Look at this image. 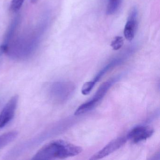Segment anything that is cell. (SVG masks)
<instances>
[{
  "mask_svg": "<svg viewBox=\"0 0 160 160\" xmlns=\"http://www.w3.org/2000/svg\"><path fill=\"white\" fill-rule=\"evenodd\" d=\"M49 19V14L45 13L32 28L20 36L15 37L5 54L17 61L26 60L31 58L40 45Z\"/></svg>",
  "mask_w": 160,
  "mask_h": 160,
  "instance_id": "obj_1",
  "label": "cell"
},
{
  "mask_svg": "<svg viewBox=\"0 0 160 160\" xmlns=\"http://www.w3.org/2000/svg\"><path fill=\"white\" fill-rule=\"evenodd\" d=\"M95 83L94 81H88L86 82L83 85L82 88L81 92L84 95H88L89 94L90 92L93 89V87L95 86Z\"/></svg>",
  "mask_w": 160,
  "mask_h": 160,
  "instance_id": "obj_14",
  "label": "cell"
},
{
  "mask_svg": "<svg viewBox=\"0 0 160 160\" xmlns=\"http://www.w3.org/2000/svg\"><path fill=\"white\" fill-rule=\"evenodd\" d=\"M99 102V101L98 100L94 99V98H92L89 102L81 105L76 110L74 115L75 116H78V115L84 114V113L90 111L93 108L95 107Z\"/></svg>",
  "mask_w": 160,
  "mask_h": 160,
  "instance_id": "obj_8",
  "label": "cell"
},
{
  "mask_svg": "<svg viewBox=\"0 0 160 160\" xmlns=\"http://www.w3.org/2000/svg\"><path fill=\"white\" fill-rule=\"evenodd\" d=\"M25 0H12L10 5L11 11L14 12H18L22 7Z\"/></svg>",
  "mask_w": 160,
  "mask_h": 160,
  "instance_id": "obj_15",
  "label": "cell"
},
{
  "mask_svg": "<svg viewBox=\"0 0 160 160\" xmlns=\"http://www.w3.org/2000/svg\"><path fill=\"white\" fill-rule=\"evenodd\" d=\"M18 132L16 131H12L0 136V149L12 142L17 137Z\"/></svg>",
  "mask_w": 160,
  "mask_h": 160,
  "instance_id": "obj_9",
  "label": "cell"
},
{
  "mask_svg": "<svg viewBox=\"0 0 160 160\" xmlns=\"http://www.w3.org/2000/svg\"><path fill=\"white\" fill-rule=\"evenodd\" d=\"M154 130L149 126H138L132 129L128 134V139L133 143L146 140L152 136Z\"/></svg>",
  "mask_w": 160,
  "mask_h": 160,
  "instance_id": "obj_6",
  "label": "cell"
},
{
  "mask_svg": "<svg viewBox=\"0 0 160 160\" xmlns=\"http://www.w3.org/2000/svg\"><path fill=\"white\" fill-rule=\"evenodd\" d=\"M123 44V38L121 36H116L111 42L110 46L114 50H118L121 48Z\"/></svg>",
  "mask_w": 160,
  "mask_h": 160,
  "instance_id": "obj_13",
  "label": "cell"
},
{
  "mask_svg": "<svg viewBox=\"0 0 160 160\" xmlns=\"http://www.w3.org/2000/svg\"><path fill=\"white\" fill-rule=\"evenodd\" d=\"M19 16L15 18L8 27L2 44L0 45V60L3 54H6L9 46L12 42L16 36L17 30L20 23Z\"/></svg>",
  "mask_w": 160,
  "mask_h": 160,
  "instance_id": "obj_4",
  "label": "cell"
},
{
  "mask_svg": "<svg viewBox=\"0 0 160 160\" xmlns=\"http://www.w3.org/2000/svg\"><path fill=\"white\" fill-rule=\"evenodd\" d=\"M113 84V81H106L101 85L93 98L100 101L105 95L109 88Z\"/></svg>",
  "mask_w": 160,
  "mask_h": 160,
  "instance_id": "obj_10",
  "label": "cell"
},
{
  "mask_svg": "<svg viewBox=\"0 0 160 160\" xmlns=\"http://www.w3.org/2000/svg\"><path fill=\"white\" fill-rule=\"evenodd\" d=\"M122 0H108L106 14L108 15L114 14L118 10Z\"/></svg>",
  "mask_w": 160,
  "mask_h": 160,
  "instance_id": "obj_11",
  "label": "cell"
},
{
  "mask_svg": "<svg viewBox=\"0 0 160 160\" xmlns=\"http://www.w3.org/2000/svg\"><path fill=\"white\" fill-rule=\"evenodd\" d=\"M18 102V96L14 95L7 102L0 113V129L4 128L13 118Z\"/></svg>",
  "mask_w": 160,
  "mask_h": 160,
  "instance_id": "obj_3",
  "label": "cell"
},
{
  "mask_svg": "<svg viewBox=\"0 0 160 160\" xmlns=\"http://www.w3.org/2000/svg\"><path fill=\"white\" fill-rule=\"evenodd\" d=\"M120 62V59H116L111 62L110 63H109V64H108L107 66H106L102 70L100 71V72L95 77L93 81H94L95 83H97V82H98V81H99V80L101 79V78H102L111 67H113V66L116 65V64L119 63V62Z\"/></svg>",
  "mask_w": 160,
  "mask_h": 160,
  "instance_id": "obj_12",
  "label": "cell"
},
{
  "mask_svg": "<svg viewBox=\"0 0 160 160\" xmlns=\"http://www.w3.org/2000/svg\"><path fill=\"white\" fill-rule=\"evenodd\" d=\"M138 12L136 8H133L131 11L124 27V37L128 41H132L134 38L137 29Z\"/></svg>",
  "mask_w": 160,
  "mask_h": 160,
  "instance_id": "obj_7",
  "label": "cell"
},
{
  "mask_svg": "<svg viewBox=\"0 0 160 160\" xmlns=\"http://www.w3.org/2000/svg\"><path fill=\"white\" fill-rule=\"evenodd\" d=\"M39 1H40V0H31V2L33 4V3H37Z\"/></svg>",
  "mask_w": 160,
  "mask_h": 160,
  "instance_id": "obj_16",
  "label": "cell"
},
{
  "mask_svg": "<svg viewBox=\"0 0 160 160\" xmlns=\"http://www.w3.org/2000/svg\"><path fill=\"white\" fill-rule=\"evenodd\" d=\"M83 148L63 140L51 141L43 146L32 157L33 160L63 159L81 153Z\"/></svg>",
  "mask_w": 160,
  "mask_h": 160,
  "instance_id": "obj_2",
  "label": "cell"
},
{
  "mask_svg": "<svg viewBox=\"0 0 160 160\" xmlns=\"http://www.w3.org/2000/svg\"><path fill=\"white\" fill-rule=\"evenodd\" d=\"M126 142V139L124 137L118 138L112 140L101 150L96 152L92 156L90 160H99L108 156L111 153L119 149Z\"/></svg>",
  "mask_w": 160,
  "mask_h": 160,
  "instance_id": "obj_5",
  "label": "cell"
}]
</instances>
